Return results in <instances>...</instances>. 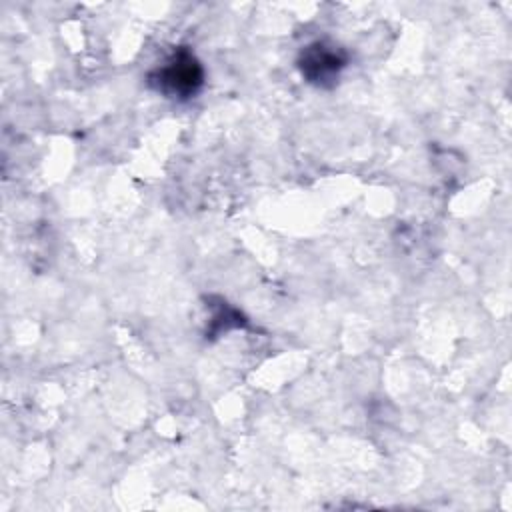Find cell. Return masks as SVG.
Instances as JSON below:
<instances>
[{
  "label": "cell",
  "instance_id": "cell-1",
  "mask_svg": "<svg viewBox=\"0 0 512 512\" xmlns=\"http://www.w3.org/2000/svg\"><path fill=\"white\" fill-rule=\"evenodd\" d=\"M148 80L166 96L188 98L202 86L204 70L192 52L178 50L164 62V66L156 68Z\"/></svg>",
  "mask_w": 512,
  "mask_h": 512
},
{
  "label": "cell",
  "instance_id": "cell-2",
  "mask_svg": "<svg viewBox=\"0 0 512 512\" xmlns=\"http://www.w3.org/2000/svg\"><path fill=\"white\" fill-rule=\"evenodd\" d=\"M346 52L334 44L314 42L302 50L298 66L302 76L318 86L332 84L346 66Z\"/></svg>",
  "mask_w": 512,
  "mask_h": 512
}]
</instances>
